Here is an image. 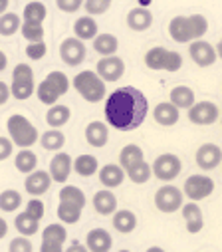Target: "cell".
<instances>
[{"label": "cell", "mask_w": 222, "mask_h": 252, "mask_svg": "<svg viewBox=\"0 0 222 252\" xmlns=\"http://www.w3.org/2000/svg\"><path fill=\"white\" fill-rule=\"evenodd\" d=\"M105 121L117 131H133L141 127L149 113V101L141 90L133 86L111 92L105 99Z\"/></svg>", "instance_id": "cell-1"}, {"label": "cell", "mask_w": 222, "mask_h": 252, "mask_svg": "<svg viewBox=\"0 0 222 252\" xmlns=\"http://www.w3.org/2000/svg\"><path fill=\"white\" fill-rule=\"evenodd\" d=\"M208 30V20L200 14L193 16H175L169 22V36L179 44H189L200 40Z\"/></svg>", "instance_id": "cell-2"}, {"label": "cell", "mask_w": 222, "mask_h": 252, "mask_svg": "<svg viewBox=\"0 0 222 252\" xmlns=\"http://www.w3.org/2000/svg\"><path fill=\"white\" fill-rule=\"evenodd\" d=\"M6 129H8V137L14 145L22 147V149H30L34 143H38L40 133L38 127L22 113H14L8 117L6 121Z\"/></svg>", "instance_id": "cell-3"}, {"label": "cell", "mask_w": 222, "mask_h": 252, "mask_svg": "<svg viewBox=\"0 0 222 252\" xmlns=\"http://www.w3.org/2000/svg\"><path fill=\"white\" fill-rule=\"evenodd\" d=\"M70 90V80L64 72H58V70H54L46 76V80L36 88V95L42 103L46 105H56L58 103V99L62 95H66Z\"/></svg>", "instance_id": "cell-4"}, {"label": "cell", "mask_w": 222, "mask_h": 252, "mask_svg": "<svg viewBox=\"0 0 222 252\" xmlns=\"http://www.w3.org/2000/svg\"><path fill=\"white\" fill-rule=\"evenodd\" d=\"M74 90L89 103H97L107 95V88L105 82L93 72V70H83L80 72L74 80Z\"/></svg>", "instance_id": "cell-5"}, {"label": "cell", "mask_w": 222, "mask_h": 252, "mask_svg": "<svg viewBox=\"0 0 222 252\" xmlns=\"http://www.w3.org/2000/svg\"><path fill=\"white\" fill-rule=\"evenodd\" d=\"M145 66L149 70H163V72H179L183 68V56L179 52L166 50L163 46H155L145 54Z\"/></svg>", "instance_id": "cell-6"}, {"label": "cell", "mask_w": 222, "mask_h": 252, "mask_svg": "<svg viewBox=\"0 0 222 252\" xmlns=\"http://www.w3.org/2000/svg\"><path fill=\"white\" fill-rule=\"evenodd\" d=\"M151 169H153V177H157L159 181H165V183H171L181 175L183 163L175 153H163L153 161Z\"/></svg>", "instance_id": "cell-7"}, {"label": "cell", "mask_w": 222, "mask_h": 252, "mask_svg": "<svg viewBox=\"0 0 222 252\" xmlns=\"http://www.w3.org/2000/svg\"><path fill=\"white\" fill-rule=\"evenodd\" d=\"M183 201H185V195L175 185H165L155 193V207L165 215L181 211V207L185 205Z\"/></svg>", "instance_id": "cell-8"}, {"label": "cell", "mask_w": 222, "mask_h": 252, "mask_svg": "<svg viewBox=\"0 0 222 252\" xmlns=\"http://www.w3.org/2000/svg\"><path fill=\"white\" fill-rule=\"evenodd\" d=\"M214 187L216 185H214V181L210 177H206V175H191L183 185V195H187L189 201L198 203V201H202V199L212 195Z\"/></svg>", "instance_id": "cell-9"}, {"label": "cell", "mask_w": 222, "mask_h": 252, "mask_svg": "<svg viewBox=\"0 0 222 252\" xmlns=\"http://www.w3.org/2000/svg\"><path fill=\"white\" fill-rule=\"evenodd\" d=\"M95 74L103 82H117L125 74V62L119 56H105V58H101L97 62Z\"/></svg>", "instance_id": "cell-10"}, {"label": "cell", "mask_w": 222, "mask_h": 252, "mask_svg": "<svg viewBox=\"0 0 222 252\" xmlns=\"http://www.w3.org/2000/svg\"><path fill=\"white\" fill-rule=\"evenodd\" d=\"M218 115H220V109L212 101H196L189 109V121L194 125H212L216 123Z\"/></svg>", "instance_id": "cell-11"}, {"label": "cell", "mask_w": 222, "mask_h": 252, "mask_svg": "<svg viewBox=\"0 0 222 252\" xmlns=\"http://www.w3.org/2000/svg\"><path fill=\"white\" fill-rule=\"evenodd\" d=\"M85 44L80 40V38H66L62 44H60V58L66 62L68 66H78L85 60Z\"/></svg>", "instance_id": "cell-12"}, {"label": "cell", "mask_w": 222, "mask_h": 252, "mask_svg": "<svg viewBox=\"0 0 222 252\" xmlns=\"http://www.w3.org/2000/svg\"><path fill=\"white\" fill-rule=\"evenodd\" d=\"M189 54H191V60L194 62L196 66L200 68H208L216 62V50L214 46H210L206 40H194L191 42V48H189Z\"/></svg>", "instance_id": "cell-13"}, {"label": "cell", "mask_w": 222, "mask_h": 252, "mask_svg": "<svg viewBox=\"0 0 222 252\" xmlns=\"http://www.w3.org/2000/svg\"><path fill=\"white\" fill-rule=\"evenodd\" d=\"M72 169H74V159L68 153L58 151L50 161V177H52L54 183H62L64 185L68 181Z\"/></svg>", "instance_id": "cell-14"}, {"label": "cell", "mask_w": 222, "mask_h": 252, "mask_svg": "<svg viewBox=\"0 0 222 252\" xmlns=\"http://www.w3.org/2000/svg\"><path fill=\"white\" fill-rule=\"evenodd\" d=\"M194 159H196V165L202 171H212L222 163V149L214 143H204L196 149Z\"/></svg>", "instance_id": "cell-15"}, {"label": "cell", "mask_w": 222, "mask_h": 252, "mask_svg": "<svg viewBox=\"0 0 222 252\" xmlns=\"http://www.w3.org/2000/svg\"><path fill=\"white\" fill-rule=\"evenodd\" d=\"M50 185H52V177H50L48 171H32L24 179V189H26V193H30L32 197H40V195L48 193Z\"/></svg>", "instance_id": "cell-16"}, {"label": "cell", "mask_w": 222, "mask_h": 252, "mask_svg": "<svg viewBox=\"0 0 222 252\" xmlns=\"http://www.w3.org/2000/svg\"><path fill=\"white\" fill-rule=\"evenodd\" d=\"M85 246L89 252H109L113 246V238L105 228H91L85 236Z\"/></svg>", "instance_id": "cell-17"}, {"label": "cell", "mask_w": 222, "mask_h": 252, "mask_svg": "<svg viewBox=\"0 0 222 252\" xmlns=\"http://www.w3.org/2000/svg\"><path fill=\"white\" fill-rule=\"evenodd\" d=\"M181 213H183V219L187 222V230L191 234H198L204 228V217H202V211L196 203L189 201L187 205L181 207Z\"/></svg>", "instance_id": "cell-18"}, {"label": "cell", "mask_w": 222, "mask_h": 252, "mask_svg": "<svg viewBox=\"0 0 222 252\" xmlns=\"http://www.w3.org/2000/svg\"><path fill=\"white\" fill-rule=\"evenodd\" d=\"M153 119L159 125H163V127H173V125L179 123V119H181V111L171 101H163L153 109Z\"/></svg>", "instance_id": "cell-19"}, {"label": "cell", "mask_w": 222, "mask_h": 252, "mask_svg": "<svg viewBox=\"0 0 222 252\" xmlns=\"http://www.w3.org/2000/svg\"><path fill=\"white\" fill-rule=\"evenodd\" d=\"M93 209L101 217L113 215L117 211V197L113 195V191H107V189H103V191H97L93 195Z\"/></svg>", "instance_id": "cell-20"}, {"label": "cell", "mask_w": 222, "mask_h": 252, "mask_svg": "<svg viewBox=\"0 0 222 252\" xmlns=\"http://www.w3.org/2000/svg\"><path fill=\"white\" fill-rule=\"evenodd\" d=\"M123 181H125V171L121 169V165L107 163L99 169V183L105 189H117Z\"/></svg>", "instance_id": "cell-21"}, {"label": "cell", "mask_w": 222, "mask_h": 252, "mask_svg": "<svg viewBox=\"0 0 222 252\" xmlns=\"http://www.w3.org/2000/svg\"><path fill=\"white\" fill-rule=\"evenodd\" d=\"M109 139V127H107V123L103 121H91L87 123V127H85V141L91 145V147H103Z\"/></svg>", "instance_id": "cell-22"}, {"label": "cell", "mask_w": 222, "mask_h": 252, "mask_svg": "<svg viewBox=\"0 0 222 252\" xmlns=\"http://www.w3.org/2000/svg\"><path fill=\"white\" fill-rule=\"evenodd\" d=\"M113 228L121 234H131L135 228H137V215L129 209H121V211H115L113 213Z\"/></svg>", "instance_id": "cell-23"}, {"label": "cell", "mask_w": 222, "mask_h": 252, "mask_svg": "<svg viewBox=\"0 0 222 252\" xmlns=\"http://www.w3.org/2000/svg\"><path fill=\"white\" fill-rule=\"evenodd\" d=\"M153 24V14L151 10L143 8V6H137L133 10H129L127 14V26L135 32H143V30H149Z\"/></svg>", "instance_id": "cell-24"}, {"label": "cell", "mask_w": 222, "mask_h": 252, "mask_svg": "<svg viewBox=\"0 0 222 252\" xmlns=\"http://www.w3.org/2000/svg\"><path fill=\"white\" fill-rule=\"evenodd\" d=\"M70 117H72V111H70L68 105L56 103V105H52V107L48 109V113H46V123L50 125V127L58 129V127H64V125L70 121Z\"/></svg>", "instance_id": "cell-25"}, {"label": "cell", "mask_w": 222, "mask_h": 252, "mask_svg": "<svg viewBox=\"0 0 222 252\" xmlns=\"http://www.w3.org/2000/svg\"><path fill=\"white\" fill-rule=\"evenodd\" d=\"M169 97H171V103L175 107H179V109H191L196 103L194 101V92L189 86H177V88H173L171 94H169Z\"/></svg>", "instance_id": "cell-26"}, {"label": "cell", "mask_w": 222, "mask_h": 252, "mask_svg": "<svg viewBox=\"0 0 222 252\" xmlns=\"http://www.w3.org/2000/svg\"><path fill=\"white\" fill-rule=\"evenodd\" d=\"M93 48H95V52H97L101 58H105V56H115V52H117V48H119V40H117V36H113V34H97V36L93 38Z\"/></svg>", "instance_id": "cell-27"}, {"label": "cell", "mask_w": 222, "mask_h": 252, "mask_svg": "<svg viewBox=\"0 0 222 252\" xmlns=\"http://www.w3.org/2000/svg\"><path fill=\"white\" fill-rule=\"evenodd\" d=\"M74 32H76V38H80L82 42L93 40L97 36V22L91 16H80L74 22Z\"/></svg>", "instance_id": "cell-28"}, {"label": "cell", "mask_w": 222, "mask_h": 252, "mask_svg": "<svg viewBox=\"0 0 222 252\" xmlns=\"http://www.w3.org/2000/svg\"><path fill=\"white\" fill-rule=\"evenodd\" d=\"M143 159H145L143 157V149L139 145H135V143H129L119 151V165H121L123 171H129L133 165H137Z\"/></svg>", "instance_id": "cell-29"}, {"label": "cell", "mask_w": 222, "mask_h": 252, "mask_svg": "<svg viewBox=\"0 0 222 252\" xmlns=\"http://www.w3.org/2000/svg\"><path fill=\"white\" fill-rule=\"evenodd\" d=\"M40 145H42L46 151L58 153V151H62V147L66 145V135H64L60 129H48L46 133L40 135Z\"/></svg>", "instance_id": "cell-30"}, {"label": "cell", "mask_w": 222, "mask_h": 252, "mask_svg": "<svg viewBox=\"0 0 222 252\" xmlns=\"http://www.w3.org/2000/svg\"><path fill=\"white\" fill-rule=\"evenodd\" d=\"M60 203H72V205L83 209L87 199H85V193L82 191V189H78L74 185H64L62 191H60Z\"/></svg>", "instance_id": "cell-31"}, {"label": "cell", "mask_w": 222, "mask_h": 252, "mask_svg": "<svg viewBox=\"0 0 222 252\" xmlns=\"http://www.w3.org/2000/svg\"><path fill=\"white\" fill-rule=\"evenodd\" d=\"M14 226H16V230H18L22 236H34V234L40 230V220H36L32 215H28V213L24 211V213H20V215L16 217Z\"/></svg>", "instance_id": "cell-32"}, {"label": "cell", "mask_w": 222, "mask_h": 252, "mask_svg": "<svg viewBox=\"0 0 222 252\" xmlns=\"http://www.w3.org/2000/svg\"><path fill=\"white\" fill-rule=\"evenodd\" d=\"M14 165H16V169H18L20 173L30 175V173L36 171V167H38V157H36L34 151H30V149H22L20 153H16Z\"/></svg>", "instance_id": "cell-33"}, {"label": "cell", "mask_w": 222, "mask_h": 252, "mask_svg": "<svg viewBox=\"0 0 222 252\" xmlns=\"http://www.w3.org/2000/svg\"><path fill=\"white\" fill-rule=\"evenodd\" d=\"M97 169H99V165H97V159L93 155L85 153V155H80L74 159V171L82 177H91L97 173Z\"/></svg>", "instance_id": "cell-34"}, {"label": "cell", "mask_w": 222, "mask_h": 252, "mask_svg": "<svg viewBox=\"0 0 222 252\" xmlns=\"http://www.w3.org/2000/svg\"><path fill=\"white\" fill-rule=\"evenodd\" d=\"M127 173V177H129V181L131 183H135V185H145L151 177H153V169H151V165L143 159V161H139L137 165H133L129 171H125Z\"/></svg>", "instance_id": "cell-35"}, {"label": "cell", "mask_w": 222, "mask_h": 252, "mask_svg": "<svg viewBox=\"0 0 222 252\" xmlns=\"http://www.w3.org/2000/svg\"><path fill=\"white\" fill-rule=\"evenodd\" d=\"M22 205V195L14 189H6L0 193V211L4 213H16V209Z\"/></svg>", "instance_id": "cell-36"}, {"label": "cell", "mask_w": 222, "mask_h": 252, "mask_svg": "<svg viewBox=\"0 0 222 252\" xmlns=\"http://www.w3.org/2000/svg\"><path fill=\"white\" fill-rule=\"evenodd\" d=\"M20 32L22 36L32 44V42H44V24L42 22H30V20H22V26H20Z\"/></svg>", "instance_id": "cell-37"}, {"label": "cell", "mask_w": 222, "mask_h": 252, "mask_svg": "<svg viewBox=\"0 0 222 252\" xmlns=\"http://www.w3.org/2000/svg\"><path fill=\"white\" fill-rule=\"evenodd\" d=\"M22 26V18L14 12H4L0 16V36H12L20 30Z\"/></svg>", "instance_id": "cell-38"}, {"label": "cell", "mask_w": 222, "mask_h": 252, "mask_svg": "<svg viewBox=\"0 0 222 252\" xmlns=\"http://www.w3.org/2000/svg\"><path fill=\"white\" fill-rule=\"evenodd\" d=\"M36 86H34V80H12V86H10V95L24 101L28 99L32 94H34Z\"/></svg>", "instance_id": "cell-39"}, {"label": "cell", "mask_w": 222, "mask_h": 252, "mask_svg": "<svg viewBox=\"0 0 222 252\" xmlns=\"http://www.w3.org/2000/svg\"><path fill=\"white\" fill-rule=\"evenodd\" d=\"M46 16H48L46 6H44L42 2H38V0H32V2H28V4H26V8H24L22 20H30V22H42V24H44Z\"/></svg>", "instance_id": "cell-40"}, {"label": "cell", "mask_w": 222, "mask_h": 252, "mask_svg": "<svg viewBox=\"0 0 222 252\" xmlns=\"http://www.w3.org/2000/svg\"><path fill=\"white\" fill-rule=\"evenodd\" d=\"M82 211L83 209H80V207H76L72 203H60V207H58V219L64 224H76L80 220V217H82Z\"/></svg>", "instance_id": "cell-41"}, {"label": "cell", "mask_w": 222, "mask_h": 252, "mask_svg": "<svg viewBox=\"0 0 222 252\" xmlns=\"http://www.w3.org/2000/svg\"><path fill=\"white\" fill-rule=\"evenodd\" d=\"M42 240H54V242H66L68 240V230L60 222H52L42 230Z\"/></svg>", "instance_id": "cell-42"}, {"label": "cell", "mask_w": 222, "mask_h": 252, "mask_svg": "<svg viewBox=\"0 0 222 252\" xmlns=\"http://www.w3.org/2000/svg\"><path fill=\"white\" fill-rule=\"evenodd\" d=\"M111 2H113V0H83V6L89 16H99L109 10Z\"/></svg>", "instance_id": "cell-43"}, {"label": "cell", "mask_w": 222, "mask_h": 252, "mask_svg": "<svg viewBox=\"0 0 222 252\" xmlns=\"http://www.w3.org/2000/svg\"><path fill=\"white\" fill-rule=\"evenodd\" d=\"M8 252H34V246L30 242L28 236H18V238H12L10 244H8Z\"/></svg>", "instance_id": "cell-44"}, {"label": "cell", "mask_w": 222, "mask_h": 252, "mask_svg": "<svg viewBox=\"0 0 222 252\" xmlns=\"http://www.w3.org/2000/svg\"><path fill=\"white\" fill-rule=\"evenodd\" d=\"M46 52H48V46H46L44 42H32V44H28V48H26V56H28L30 60H42V58L46 56Z\"/></svg>", "instance_id": "cell-45"}, {"label": "cell", "mask_w": 222, "mask_h": 252, "mask_svg": "<svg viewBox=\"0 0 222 252\" xmlns=\"http://www.w3.org/2000/svg\"><path fill=\"white\" fill-rule=\"evenodd\" d=\"M26 213L32 215L36 220H42L44 219V213H46V207L40 199H30L28 205H26Z\"/></svg>", "instance_id": "cell-46"}, {"label": "cell", "mask_w": 222, "mask_h": 252, "mask_svg": "<svg viewBox=\"0 0 222 252\" xmlns=\"http://www.w3.org/2000/svg\"><path fill=\"white\" fill-rule=\"evenodd\" d=\"M12 80H34V70L28 64H18L12 72Z\"/></svg>", "instance_id": "cell-47"}, {"label": "cell", "mask_w": 222, "mask_h": 252, "mask_svg": "<svg viewBox=\"0 0 222 252\" xmlns=\"http://www.w3.org/2000/svg\"><path fill=\"white\" fill-rule=\"evenodd\" d=\"M56 4L62 12H76L80 6H83V0H56Z\"/></svg>", "instance_id": "cell-48"}, {"label": "cell", "mask_w": 222, "mask_h": 252, "mask_svg": "<svg viewBox=\"0 0 222 252\" xmlns=\"http://www.w3.org/2000/svg\"><path fill=\"white\" fill-rule=\"evenodd\" d=\"M14 151V143L10 141V137H2L0 135V161H4L12 155Z\"/></svg>", "instance_id": "cell-49"}, {"label": "cell", "mask_w": 222, "mask_h": 252, "mask_svg": "<svg viewBox=\"0 0 222 252\" xmlns=\"http://www.w3.org/2000/svg\"><path fill=\"white\" fill-rule=\"evenodd\" d=\"M40 252H64V244L62 242H54V240H42Z\"/></svg>", "instance_id": "cell-50"}, {"label": "cell", "mask_w": 222, "mask_h": 252, "mask_svg": "<svg viewBox=\"0 0 222 252\" xmlns=\"http://www.w3.org/2000/svg\"><path fill=\"white\" fill-rule=\"evenodd\" d=\"M10 86H6L4 82H0V105H4L10 99Z\"/></svg>", "instance_id": "cell-51"}, {"label": "cell", "mask_w": 222, "mask_h": 252, "mask_svg": "<svg viewBox=\"0 0 222 252\" xmlns=\"http://www.w3.org/2000/svg\"><path fill=\"white\" fill-rule=\"evenodd\" d=\"M64 252H89V250H87V246H85V244H82V242H78V240H76V242H72Z\"/></svg>", "instance_id": "cell-52"}, {"label": "cell", "mask_w": 222, "mask_h": 252, "mask_svg": "<svg viewBox=\"0 0 222 252\" xmlns=\"http://www.w3.org/2000/svg\"><path fill=\"white\" fill-rule=\"evenodd\" d=\"M6 234H8V222L2 217H0V240H2Z\"/></svg>", "instance_id": "cell-53"}, {"label": "cell", "mask_w": 222, "mask_h": 252, "mask_svg": "<svg viewBox=\"0 0 222 252\" xmlns=\"http://www.w3.org/2000/svg\"><path fill=\"white\" fill-rule=\"evenodd\" d=\"M6 66H8V58H6V54L2 50H0V72H4Z\"/></svg>", "instance_id": "cell-54"}, {"label": "cell", "mask_w": 222, "mask_h": 252, "mask_svg": "<svg viewBox=\"0 0 222 252\" xmlns=\"http://www.w3.org/2000/svg\"><path fill=\"white\" fill-rule=\"evenodd\" d=\"M8 4H10V0H0V16L8 10Z\"/></svg>", "instance_id": "cell-55"}, {"label": "cell", "mask_w": 222, "mask_h": 252, "mask_svg": "<svg viewBox=\"0 0 222 252\" xmlns=\"http://www.w3.org/2000/svg\"><path fill=\"white\" fill-rule=\"evenodd\" d=\"M214 50H216V56H218V58H220V60H222V38H220V40H218V46H216V48H214Z\"/></svg>", "instance_id": "cell-56"}, {"label": "cell", "mask_w": 222, "mask_h": 252, "mask_svg": "<svg viewBox=\"0 0 222 252\" xmlns=\"http://www.w3.org/2000/svg\"><path fill=\"white\" fill-rule=\"evenodd\" d=\"M145 252H165V248H161V246H149Z\"/></svg>", "instance_id": "cell-57"}, {"label": "cell", "mask_w": 222, "mask_h": 252, "mask_svg": "<svg viewBox=\"0 0 222 252\" xmlns=\"http://www.w3.org/2000/svg\"><path fill=\"white\" fill-rule=\"evenodd\" d=\"M119 252H131V250H125V248H123V250H119Z\"/></svg>", "instance_id": "cell-58"}, {"label": "cell", "mask_w": 222, "mask_h": 252, "mask_svg": "<svg viewBox=\"0 0 222 252\" xmlns=\"http://www.w3.org/2000/svg\"><path fill=\"white\" fill-rule=\"evenodd\" d=\"M30 2H32V0H30Z\"/></svg>", "instance_id": "cell-59"}]
</instances>
